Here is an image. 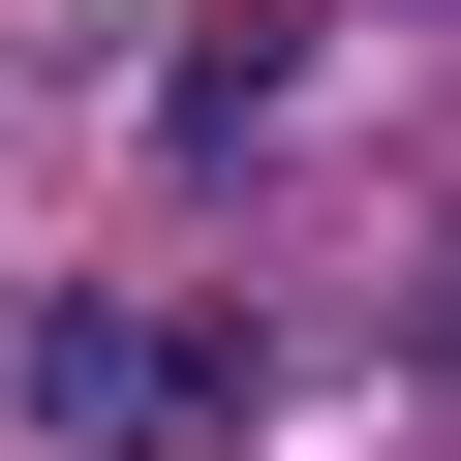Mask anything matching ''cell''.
<instances>
[{
  "label": "cell",
  "instance_id": "obj_1",
  "mask_svg": "<svg viewBox=\"0 0 461 461\" xmlns=\"http://www.w3.org/2000/svg\"><path fill=\"white\" fill-rule=\"evenodd\" d=\"M32 400H62L93 461H215V430H247V400H215V339H154V308H62V339H32Z\"/></svg>",
  "mask_w": 461,
  "mask_h": 461
},
{
  "label": "cell",
  "instance_id": "obj_2",
  "mask_svg": "<svg viewBox=\"0 0 461 461\" xmlns=\"http://www.w3.org/2000/svg\"><path fill=\"white\" fill-rule=\"evenodd\" d=\"M430 400H461V277H430Z\"/></svg>",
  "mask_w": 461,
  "mask_h": 461
}]
</instances>
